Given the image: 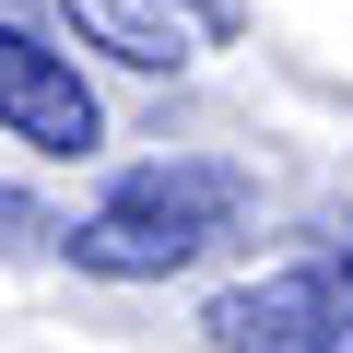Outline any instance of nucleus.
<instances>
[{"label":"nucleus","mask_w":353,"mask_h":353,"mask_svg":"<svg viewBox=\"0 0 353 353\" xmlns=\"http://www.w3.org/2000/svg\"><path fill=\"white\" fill-rule=\"evenodd\" d=\"M236 224H248V176H236V165H212V153H153V165L118 176L83 224H59V248H71V271H94V283H165V271L212 259Z\"/></svg>","instance_id":"1"},{"label":"nucleus","mask_w":353,"mask_h":353,"mask_svg":"<svg viewBox=\"0 0 353 353\" xmlns=\"http://www.w3.org/2000/svg\"><path fill=\"white\" fill-rule=\"evenodd\" d=\"M201 330H212V353H353V248L318 236L306 259L212 294Z\"/></svg>","instance_id":"2"},{"label":"nucleus","mask_w":353,"mask_h":353,"mask_svg":"<svg viewBox=\"0 0 353 353\" xmlns=\"http://www.w3.org/2000/svg\"><path fill=\"white\" fill-rule=\"evenodd\" d=\"M0 130L36 141V153H71V165L106 141V106H94V83L71 71V48L24 36L12 12H0Z\"/></svg>","instance_id":"3"},{"label":"nucleus","mask_w":353,"mask_h":353,"mask_svg":"<svg viewBox=\"0 0 353 353\" xmlns=\"http://www.w3.org/2000/svg\"><path fill=\"white\" fill-rule=\"evenodd\" d=\"M71 36L118 71H189L201 48L236 36V0H59Z\"/></svg>","instance_id":"4"},{"label":"nucleus","mask_w":353,"mask_h":353,"mask_svg":"<svg viewBox=\"0 0 353 353\" xmlns=\"http://www.w3.org/2000/svg\"><path fill=\"white\" fill-rule=\"evenodd\" d=\"M0 248H59L48 201H24V189H0Z\"/></svg>","instance_id":"5"}]
</instances>
